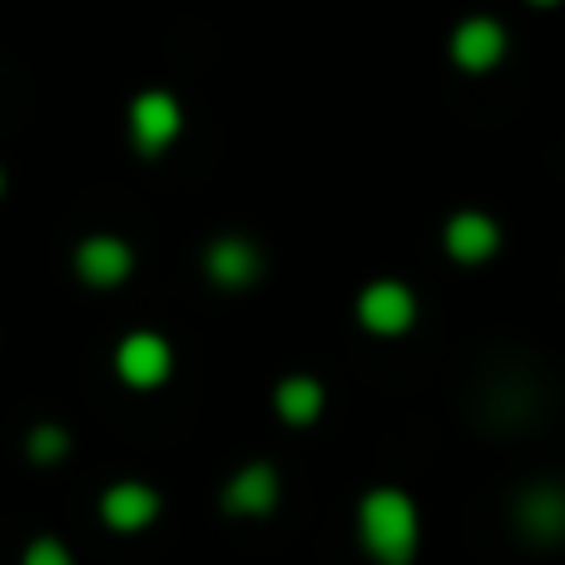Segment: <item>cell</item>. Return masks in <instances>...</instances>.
I'll return each mask as SVG.
<instances>
[{
    "label": "cell",
    "instance_id": "6da1fadb",
    "mask_svg": "<svg viewBox=\"0 0 565 565\" xmlns=\"http://www.w3.org/2000/svg\"><path fill=\"white\" fill-rule=\"evenodd\" d=\"M358 536L377 565H407L417 556L422 521H417V507H412L407 491H397V487L367 491L358 507Z\"/></svg>",
    "mask_w": 565,
    "mask_h": 565
},
{
    "label": "cell",
    "instance_id": "7a4b0ae2",
    "mask_svg": "<svg viewBox=\"0 0 565 565\" xmlns=\"http://www.w3.org/2000/svg\"><path fill=\"white\" fill-rule=\"evenodd\" d=\"M511 516H516V531L531 546H565V487H556V481L526 487L511 507Z\"/></svg>",
    "mask_w": 565,
    "mask_h": 565
},
{
    "label": "cell",
    "instance_id": "3957f363",
    "mask_svg": "<svg viewBox=\"0 0 565 565\" xmlns=\"http://www.w3.org/2000/svg\"><path fill=\"white\" fill-rule=\"evenodd\" d=\"M358 322L377 338H397L417 322V298H412L407 282L397 278H377L358 292Z\"/></svg>",
    "mask_w": 565,
    "mask_h": 565
},
{
    "label": "cell",
    "instance_id": "277c9868",
    "mask_svg": "<svg viewBox=\"0 0 565 565\" xmlns=\"http://www.w3.org/2000/svg\"><path fill=\"white\" fill-rule=\"evenodd\" d=\"M179 129H184V109L169 89H145L129 105V135H135L139 154H164L179 139Z\"/></svg>",
    "mask_w": 565,
    "mask_h": 565
},
{
    "label": "cell",
    "instance_id": "5b68a950",
    "mask_svg": "<svg viewBox=\"0 0 565 565\" xmlns=\"http://www.w3.org/2000/svg\"><path fill=\"white\" fill-rule=\"evenodd\" d=\"M451 60L467 75H487L507 60V25L491 15H467L457 30H451Z\"/></svg>",
    "mask_w": 565,
    "mask_h": 565
},
{
    "label": "cell",
    "instance_id": "8992f818",
    "mask_svg": "<svg viewBox=\"0 0 565 565\" xmlns=\"http://www.w3.org/2000/svg\"><path fill=\"white\" fill-rule=\"evenodd\" d=\"M169 367H174V352H169V342L159 332H129L115 348V372L139 392L159 387L169 377Z\"/></svg>",
    "mask_w": 565,
    "mask_h": 565
},
{
    "label": "cell",
    "instance_id": "52a82bcc",
    "mask_svg": "<svg viewBox=\"0 0 565 565\" xmlns=\"http://www.w3.org/2000/svg\"><path fill=\"white\" fill-rule=\"evenodd\" d=\"M75 274L89 282V288H115L135 274V248L115 234H89L85 244L75 248Z\"/></svg>",
    "mask_w": 565,
    "mask_h": 565
},
{
    "label": "cell",
    "instance_id": "ba28073f",
    "mask_svg": "<svg viewBox=\"0 0 565 565\" xmlns=\"http://www.w3.org/2000/svg\"><path fill=\"white\" fill-rule=\"evenodd\" d=\"M441 244H447V254L457 258V264L477 268V264H487V258L501 248V228H497V218H491V214L461 209V214L447 218V228H441Z\"/></svg>",
    "mask_w": 565,
    "mask_h": 565
},
{
    "label": "cell",
    "instance_id": "9c48e42d",
    "mask_svg": "<svg viewBox=\"0 0 565 565\" xmlns=\"http://www.w3.org/2000/svg\"><path fill=\"white\" fill-rule=\"evenodd\" d=\"M99 516L115 531H145L159 516V491L145 481H115V487L99 497Z\"/></svg>",
    "mask_w": 565,
    "mask_h": 565
},
{
    "label": "cell",
    "instance_id": "30bf717a",
    "mask_svg": "<svg viewBox=\"0 0 565 565\" xmlns=\"http://www.w3.org/2000/svg\"><path fill=\"white\" fill-rule=\"evenodd\" d=\"M278 507V471L268 461H248L244 471H234L224 487V511L234 516H264Z\"/></svg>",
    "mask_w": 565,
    "mask_h": 565
},
{
    "label": "cell",
    "instance_id": "8fae6325",
    "mask_svg": "<svg viewBox=\"0 0 565 565\" xmlns=\"http://www.w3.org/2000/svg\"><path fill=\"white\" fill-rule=\"evenodd\" d=\"M204 268L218 288H248V282L264 274V258H258V248L248 244V238H218V244L209 248Z\"/></svg>",
    "mask_w": 565,
    "mask_h": 565
},
{
    "label": "cell",
    "instance_id": "7c38bea8",
    "mask_svg": "<svg viewBox=\"0 0 565 565\" xmlns=\"http://www.w3.org/2000/svg\"><path fill=\"white\" fill-rule=\"evenodd\" d=\"M274 407L288 427H308L322 417V382L318 377H282L274 392Z\"/></svg>",
    "mask_w": 565,
    "mask_h": 565
},
{
    "label": "cell",
    "instance_id": "4fadbf2b",
    "mask_svg": "<svg viewBox=\"0 0 565 565\" xmlns=\"http://www.w3.org/2000/svg\"><path fill=\"white\" fill-rule=\"evenodd\" d=\"M25 447H30V457H35V461H60L70 451V437L60 427H35Z\"/></svg>",
    "mask_w": 565,
    "mask_h": 565
},
{
    "label": "cell",
    "instance_id": "5bb4252c",
    "mask_svg": "<svg viewBox=\"0 0 565 565\" xmlns=\"http://www.w3.org/2000/svg\"><path fill=\"white\" fill-rule=\"evenodd\" d=\"M20 565H75V561H70V551L60 546L55 536H40V541H30V546H25Z\"/></svg>",
    "mask_w": 565,
    "mask_h": 565
},
{
    "label": "cell",
    "instance_id": "9a60e30c",
    "mask_svg": "<svg viewBox=\"0 0 565 565\" xmlns=\"http://www.w3.org/2000/svg\"><path fill=\"white\" fill-rule=\"evenodd\" d=\"M531 6H541V10H551V6H561V0H531Z\"/></svg>",
    "mask_w": 565,
    "mask_h": 565
},
{
    "label": "cell",
    "instance_id": "2e32d148",
    "mask_svg": "<svg viewBox=\"0 0 565 565\" xmlns=\"http://www.w3.org/2000/svg\"><path fill=\"white\" fill-rule=\"evenodd\" d=\"M0 189H6V174H0Z\"/></svg>",
    "mask_w": 565,
    "mask_h": 565
}]
</instances>
